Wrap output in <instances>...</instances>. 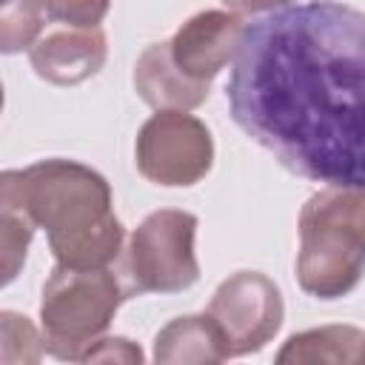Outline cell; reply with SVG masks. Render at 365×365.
Here are the masks:
<instances>
[{"instance_id": "cell-17", "label": "cell", "mask_w": 365, "mask_h": 365, "mask_svg": "<svg viewBox=\"0 0 365 365\" xmlns=\"http://www.w3.org/2000/svg\"><path fill=\"white\" fill-rule=\"evenodd\" d=\"M48 20L66 26H100L111 0H43Z\"/></svg>"}, {"instance_id": "cell-20", "label": "cell", "mask_w": 365, "mask_h": 365, "mask_svg": "<svg viewBox=\"0 0 365 365\" xmlns=\"http://www.w3.org/2000/svg\"><path fill=\"white\" fill-rule=\"evenodd\" d=\"M359 362H365V342H362V351H359Z\"/></svg>"}, {"instance_id": "cell-12", "label": "cell", "mask_w": 365, "mask_h": 365, "mask_svg": "<svg viewBox=\"0 0 365 365\" xmlns=\"http://www.w3.org/2000/svg\"><path fill=\"white\" fill-rule=\"evenodd\" d=\"M365 342V331L356 325H322L311 331H299L285 339V345L277 354L279 365H351L359 362V351Z\"/></svg>"}, {"instance_id": "cell-10", "label": "cell", "mask_w": 365, "mask_h": 365, "mask_svg": "<svg viewBox=\"0 0 365 365\" xmlns=\"http://www.w3.org/2000/svg\"><path fill=\"white\" fill-rule=\"evenodd\" d=\"M134 88L143 103L157 111H191L205 103L211 83H197L180 71L171 57V43L148 46L134 63Z\"/></svg>"}, {"instance_id": "cell-4", "label": "cell", "mask_w": 365, "mask_h": 365, "mask_svg": "<svg viewBox=\"0 0 365 365\" xmlns=\"http://www.w3.org/2000/svg\"><path fill=\"white\" fill-rule=\"evenodd\" d=\"M200 220L188 211H151L131 234L123 262V279L134 294H177L200 279L194 251Z\"/></svg>"}, {"instance_id": "cell-18", "label": "cell", "mask_w": 365, "mask_h": 365, "mask_svg": "<svg viewBox=\"0 0 365 365\" xmlns=\"http://www.w3.org/2000/svg\"><path fill=\"white\" fill-rule=\"evenodd\" d=\"M145 356L137 342L125 336H97L80 356V362H123V365H140Z\"/></svg>"}, {"instance_id": "cell-15", "label": "cell", "mask_w": 365, "mask_h": 365, "mask_svg": "<svg viewBox=\"0 0 365 365\" xmlns=\"http://www.w3.org/2000/svg\"><path fill=\"white\" fill-rule=\"evenodd\" d=\"M34 222L31 217L11 205V202H0V245H3V282H11L20 271V265L26 262V251L29 242L34 237Z\"/></svg>"}, {"instance_id": "cell-19", "label": "cell", "mask_w": 365, "mask_h": 365, "mask_svg": "<svg viewBox=\"0 0 365 365\" xmlns=\"http://www.w3.org/2000/svg\"><path fill=\"white\" fill-rule=\"evenodd\" d=\"M231 11H242V14H262V11H277L282 6H291L294 0H222Z\"/></svg>"}, {"instance_id": "cell-5", "label": "cell", "mask_w": 365, "mask_h": 365, "mask_svg": "<svg viewBox=\"0 0 365 365\" xmlns=\"http://www.w3.org/2000/svg\"><path fill=\"white\" fill-rule=\"evenodd\" d=\"M137 171L165 188L200 182L214 165V140L202 120L188 111H157L143 123L134 143Z\"/></svg>"}, {"instance_id": "cell-13", "label": "cell", "mask_w": 365, "mask_h": 365, "mask_svg": "<svg viewBox=\"0 0 365 365\" xmlns=\"http://www.w3.org/2000/svg\"><path fill=\"white\" fill-rule=\"evenodd\" d=\"M48 11L43 0H0V48L3 54H17L31 48L43 31Z\"/></svg>"}, {"instance_id": "cell-1", "label": "cell", "mask_w": 365, "mask_h": 365, "mask_svg": "<svg viewBox=\"0 0 365 365\" xmlns=\"http://www.w3.org/2000/svg\"><path fill=\"white\" fill-rule=\"evenodd\" d=\"M225 97L234 123L288 171L365 185V11L311 0L248 23Z\"/></svg>"}, {"instance_id": "cell-7", "label": "cell", "mask_w": 365, "mask_h": 365, "mask_svg": "<svg viewBox=\"0 0 365 365\" xmlns=\"http://www.w3.org/2000/svg\"><path fill=\"white\" fill-rule=\"evenodd\" d=\"M205 314L222 334L231 359L262 351L279 334L285 302L279 285L262 271H237L217 285Z\"/></svg>"}, {"instance_id": "cell-3", "label": "cell", "mask_w": 365, "mask_h": 365, "mask_svg": "<svg viewBox=\"0 0 365 365\" xmlns=\"http://www.w3.org/2000/svg\"><path fill=\"white\" fill-rule=\"evenodd\" d=\"M131 291L123 277L106 268L57 265L40 294V325L46 351L80 362L83 351L108 331L117 308Z\"/></svg>"}, {"instance_id": "cell-9", "label": "cell", "mask_w": 365, "mask_h": 365, "mask_svg": "<svg viewBox=\"0 0 365 365\" xmlns=\"http://www.w3.org/2000/svg\"><path fill=\"white\" fill-rule=\"evenodd\" d=\"M108 57V40L100 26H63L40 34L29 48L37 77L54 86H77L94 77Z\"/></svg>"}, {"instance_id": "cell-14", "label": "cell", "mask_w": 365, "mask_h": 365, "mask_svg": "<svg viewBox=\"0 0 365 365\" xmlns=\"http://www.w3.org/2000/svg\"><path fill=\"white\" fill-rule=\"evenodd\" d=\"M46 351V336L17 311L0 314V362L3 365H34Z\"/></svg>"}, {"instance_id": "cell-2", "label": "cell", "mask_w": 365, "mask_h": 365, "mask_svg": "<svg viewBox=\"0 0 365 365\" xmlns=\"http://www.w3.org/2000/svg\"><path fill=\"white\" fill-rule=\"evenodd\" d=\"M0 202L23 208L46 231L57 265L106 268L123 251L108 180L77 160H40L0 174Z\"/></svg>"}, {"instance_id": "cell-11", "label": "cell", "mask_w": 365, "mask_h": 365, "mask_svg": "<svg viewBox=\"0 0 365 365\" xmlns=\"http://www.w3.org/2000/svg\"><path fill=\"white\" fill-rule=\"evenodd\" d=\"M222 359L228 351L208 314L177 317L154 336V362L160 365H214Z\"/></svg>"}, {"instance_id": "cell-16", "label": "cell", "mask_w": 365, "mask_h": 365, "mask_svg": "<svg viewBox=\"0 0 365 365\" xmlns=\"http://www.w3.org/2000/svg\"><path fill=\"white\" fill-rule=\"evenodd\" d=\"M305 202L345 222L365 242V185H325L317 194H311Z\"/></svg>"}, {"instance_id": "cell-8", "label": "cell", "mask_w": 365, "mask_h": 365, "mask_svg": "<svg viewBox=\"0 0 365 365\" xmlns=\"http://www.w3.org/2000/svg\"><path fill=\"white\" fill-rule=\"evenodd\" d=\"M245 26L248 23L240 17V11L205 9L174 31L168 40L171 57L191 80L211 83L228 63H234L245 37Z\"/></svg>"}, {"instance_id": "cell-6", "label": "cell", "mask_w": 365, "mask_h": 365, "mask_svg": "<svg viewBox=\"0 0 365 365\" xmlns=\"http://www.w3.org/2000/svg\"><path fill=\"white\" fill-rule=\"evenodd\" d=\"M365 274V242L339 220L322 214L311 202L299 211L297 282L317 299H339L351 294Z\"/></svg>"}]
</instances>
